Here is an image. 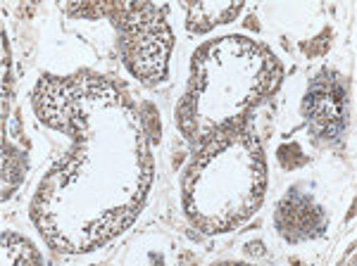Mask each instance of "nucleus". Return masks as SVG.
<instances>
[{
  "instance_id": "obj_1",
  "label": "nucleus",
  "mask_w": 357,
  "mask_h": 266,
  "mask_svg": "<svg viewBox=\"0 0 357 266\" xmlns=\"http://www.w3.org/2000/svg\"><path fill=\"white\" fill-rule=\"evenodd\" d=\"M343 105L345 91L331 79L329 74H321L310 86V93L305 97V117L310 119V129H314L317 136L333 138L343 129Z\"/></svg>"
}]
</instances>
